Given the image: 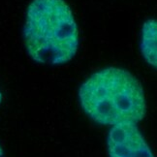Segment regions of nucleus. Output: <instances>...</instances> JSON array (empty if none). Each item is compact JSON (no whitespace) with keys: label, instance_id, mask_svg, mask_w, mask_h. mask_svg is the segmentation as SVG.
I'll return each instance as SVG.
<instances>
[{"label":"nucleus","instance_id":"f257e3e1","mask_svg":"<svg viewBox=\"0 0 157 157\" xmlns=\"http://www.w3.org/2000/svg\"><path fill=\"white\" fill-rule=\"evenodd\" d=\"M82 110L101 125L137 124L146 116L141 82L128 71L109 67L92 74L78 91Z\"/></svg>","mask_w":157,"mask_h":157},{"label":"nucleus","instance_id":"f03ea898","mask_svg":"<svg viewBox=\"0 0 157 157\" xmlns=\"http://www.w3.org/2000/svg\"><path fill=\"white\" fill-rule=\"evenodd\" d=\"M23 37L29 56L46 65L70 61L78 47L77 22L64 0H33L27 8Z\"/></svg>","mask_w":157,"mask_h":157},{"label":"nucleus","instance_id":"7ed1b4c3","mask_svg":"<svg viewBox=\"0 0 157 157\" xmlns=\"http://www.w3.org/2000/svg\"><path fill=\"white\" fill-rule=\"evenodd\" d=\"M107 144L110 157H154L136 124L113 126Z\"/></svg>","mask_w":157,"mask_h":157},{"label":"nucleus","instance_id":"20e7f679","mask_svg":"<svg viewBox=\"0 0 157 157\" xmlns=\"http://www.w3.org/2000/svg\"><path fill=\"white\" fill-rule=\"evenodd\" d=\"M141 51L146 61L156 67V21L148 20L144 23L141 34Z\"/></svg>","mask_w":157,"mask_h":157},{"label":"nucleus","instance_id":"39448f33","mask_svg":"<svg viewBox=\"0 0 157 157\" xmlns=\"http://www.w3.org/2000/svg\"><path fill=\"white\" fill-rule=\"evenodd\" d=\"M0 157H4V152H3V149L1 147H0Z\"/></svg>","mask_w":157,"mask_h":157},{"label":"nucleus","instance_id":"423d86ee","mask_svg":"<svg viewBox=\"0 0 157 157\" xmlns=\"http://www.w3.org/2000/svg\"><path fill=\"white\" fill-rule=\"evenodd\" d=\"M2 100H3V96H2L1 91H0V105H1V103H2Z\"/></svg>","mask_w":157,"mask_h":157}]
</instances>
